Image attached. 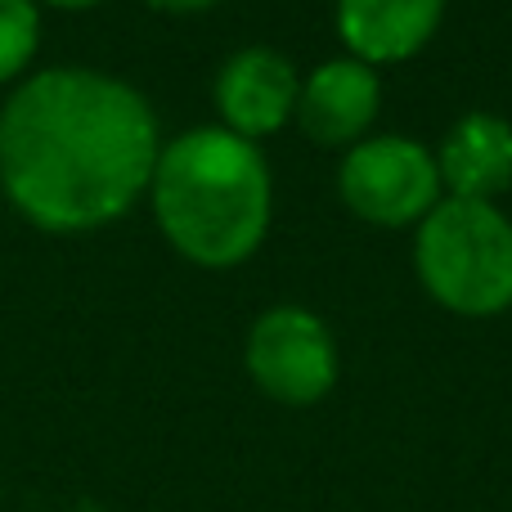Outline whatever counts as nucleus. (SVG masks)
<instances>
[{"label": "nucleus", "instance_id": "nucleus-6", "mask_svg": "<svg viewBox=\"0 0 512 512\" xmlns=\"http://www.w3.org/2000/svg\"><path fill=\"white\" fill-rule=\"evenodd\" d=\"M297 72L274 50H239L216 77V104H221L225 131L256 140V135L279 131L297 108Z\"/></svg>", "mask_w": 512, "mask_h": 512}, {"label": "nucleus", "instance_id": "nucleus-2", "mask_svg": "<svg viewBox=\"0 0 512 512\" xmlns=\"http://www.w3.org/2000/svg\"><path fill=\"white\" fill-rule=\"evenodd\" d=\"M153 212L176 252L198 265H234L270 225V171L252 140L225 126L185 131L158 153Z\"/></svg>", "mask_w": 512, "mask_h": 512}, {"label": "nucleus", "instance_id": "nucleus-1", "mask_svg": "<svg viewBox=\"0 0 512 512\" xmlns=\"http://www.w3.org/2000/svg\"><path fill=\"white\" fill-rule=\"evenodd\" d=\"M158 122L140 90L90 68H50L0 108V185L50 234L108 225L149 189Z\"/></svg>", "mask_w": 512, "mask_h": 512}, {"label": "nucleus", "instance_id": "nucleus-8", "mask_svg": "<svg viewBox=\"0 0 512 512\" xmlns=\"http://www.w3.org/2000/svg\"><path fill=\"white\" fill-rule=\"evenodd\" d=\"M436 176L463 203H490L512 185V126L504 117L472 113L445 135Z\"/></svg>", "mask_w": 512, "mask_h": 512}, {"label": "nucleus", "instance_id": "nucleus-3", "mask_svg": "<svg viewBox=\"0 0 512 512\" xmlns=\"http://www.w3.org/2000/svg\"><path fill=\"white\" fill-rule=\"evenodd\" d=\"M418 274L454 315H499L512 306V225L490 203L445 198L418 230Z\"/></svg>", "mask_w": 512, "mask_h": 512}, {"label": "nucleus", "instance_id": "nucleus-4", "mask_svg": "<svg viewBox=\"0 0 512 512\" xmlns=\"http://www.w3.org/2000/svg\"><path fill=\"white\" fill-rule=\"evenodd\" d=\"M342 198L355 216L373 225H409L423 221L441 203L436 158L409 140H364L342 162Z\"/></svg>", "mask_w": 512, "mask_h": 512}, {"label": "nucleus", "instance_id": "nucleus-11", "mask_svg": "<svg viewBox=\"0 0 512 512\" xmlns=\"http://www.w3.org/2000/svg\"><path fill=\"white\" fill-rule=\"evenodd\" d=\"M158 9H176V14H189V9H207L216 5V0H153Z\"/></svg>", "mask_w": 512, "mask_h": 512}, {"label": "nucleus", "instance_id": "nucleus-9", "mask_svg": "<svg viewBox=\"0 0 512 512\" xmlns=\"http://www.w3.org/2000/svg\"><path fill=\"white\" fill-rule=\"evenodd\" d=\"M445 14V0H337L342 41L360 63H391L423 50Z\"/></svg>", "mask_w": 512, "mask_h": 512}, {"label": "nucleus", "instance_id": "nucleus-12", "mask_svg": "<svg viewBox=\"0 0 512 512\" xmlns=\"http://www.w3.org/2000/svg\"><path fill=\"white\" fill-rule=\"evenodd\" d=\"M50 5H59V9H86V5H99V0H50Z\"/></svg>", "mask_w": 512, "mask_h": 512}, {"label": "nucleus", "instance_id": "nucleus-7", "mask_svg": "<svg viewBox=\"0 0 512 512\" xmlns=\"http://www.w3.org/2000/svg\"><path fill=\"white\" fill-rule=\"evenodd\" d=\"M378 95L382 90L369 63L333 59L310 72V81L301 86V126L319 144H351L369 131L373 113H378Z\"/></svg>", "mask_w": 512, "mask_h": 512}, {"label": "nucleus", "instance_id": "nucleus-10", "mask_svg": "<svg viewBox=\"0 0 512 512\" xmlns=\"http://www.w3.org/2000/svg\"><path fill=\"white\" fill-rule=\"evenodd\" d=\"M41 41L36 0H0V81L18 77Z\"/></svg>", "mask_w": 512, "mask_h": 512}, {"label": "nucleus", "instance_id": "nucleus-5", "mask_svg": "<svg viewBox=\"0 0 512 512\" xmlns=\"http://www.w3.org/2000/svg\"><path fill=\"white\" fill-rule=\"evenodd\" d=\"M248 373L265 396L283 405H310L328 396L337 378L333 337L301 306L265 310L248 337Z\"/></svg>", "mask_w": 512, "mask_h": 512}]
</instances>
